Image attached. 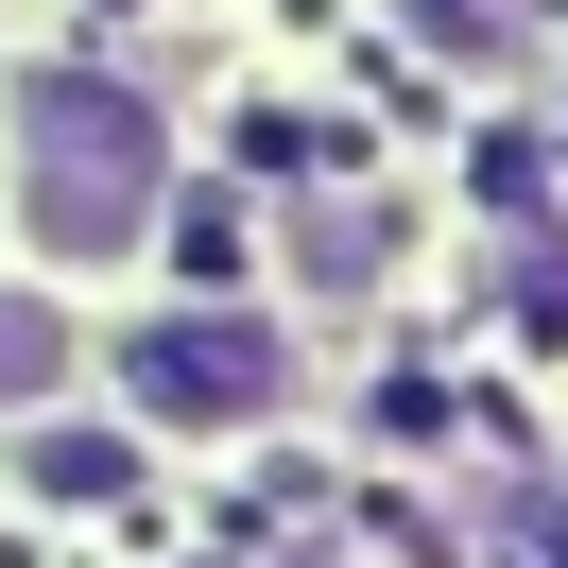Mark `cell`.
Masks as SVG:
<instances>
[{
  "instance_id": "cell-1",
  "label": "cell",
  "mask_w": 568,
  "mask_h": 568,
  "mask_svg": "<svg viewBox=\"0 0 568 568\" xmlns=\"http://www.w3.org/2000/svg\"><path fill=\"white\" fill-rule=\"evenodd\" d=\"M155 190H173V139H155L139 87H104V70H18V242H36V258H70V276L139 258Z\"/></svg>"
},
{
  "instance_id": "cell-2",
  "label": "cell",
  "mask_w": 568,
  "mask_h": 568,
  "mask_svg": "<svg viewBox=\"0 0 568 568\" xmlns=\"http://www.w3.org/2000/svg\"><path fill=\"white\" fill-rule=\"evenodd\" d=\"M121 396L173 414V430H242V414H276V327L258 311H173V327L121 345Z\"/></svg>"
},
{
  "instance_id": "cell-3",
  "label": "cell",
  "mask_w": 568,
  "mask_h": 568,
  "mask_svg": "<svg viewBox=\"0 0 568 568\" xmlns=\"http://www.w3.org/2000/svg\"><path fill=\"white\" fill-rule=\"evenodd\" d=\"M52 379H70V327H52V293H0V414H36Z\"/></svg>"
},
{
  "instance_id": "cell-4",
  "label": "cell",
  "mask_w": 568,
  "mask_h": 568,
  "mask_svg": "<svg viewBox=\"0 0 568 568\" xmlns=\"http://www.w3.org/2000/svg\"><path fill=\"white\" fill-rule=\"evenodd\" d=\"M430 52H465V70H499V52H534V0H396Z\"/></svg>"
},
{
  "instance_id": "cell-5",
  "label": "cell",
  "mask_w": 568,
  "mask_h": 568,
  "mask_svg": "<svg viewBox=\"0 0 568 568\" xmlns=\"http://www.w3.org/2000/svg\"><path fill=\"white\" fill-rule=\"evenodd\" d=\"M18 465H36L52 499H121V448H104V430H36V448H18Z\"/></svg>"
}]
</instances>
